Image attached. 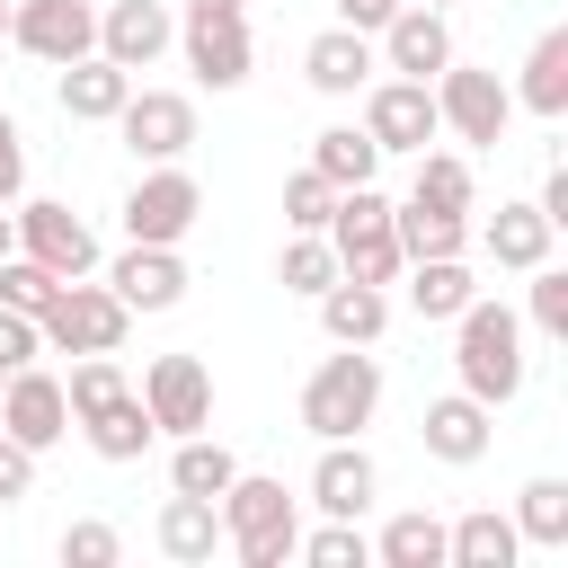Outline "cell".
I'll return each instance as SVG.
<instances>
[{
    "label": "cell",
    "mask_w": 568,
    "mask_h": 568,
    "mask_svg": "<svg viewBox=\"0 0 568 568\" xmlns=\"http://www.w3.org/2000/svg\"><path fill=\"white\" fill-rule=\"evenodd\" d=\"M453 373H462V390L470 399H488V408H506L515 390H524V320L506 311V302H462L453 311Z\"/></svg>",
    "instance_id": "1"
},
{
    "label": "cell",
    "mask_w": 568,
    "mask_h": 568,
    "mask_svg": "<svg viewBox=\"0 0 568 568\" xmlns=\"http://www.w3.org/2000/svg\"><path fill=\"white\" fill-rule=\"evenodd\" d=\"M373 408H382V364H373L364 346H337V355H320V364H311V382H302V426H311L320 444L364 435V426H373Z\"/></svg>",
    "instance_id": "2"
},
{
    "label": "cell",
    "mask_w": 568,
    "mask_h": 568,
    "mask_svg": "<svg viewBox=\"0 0 568 568\" xmlns=\"http://www.w3.org/2000/svg\"><path fill=\"white\" fill-rule=\"evenodd\" d=\"M222 541L248 559V568H284L293 559V541H302V515H293V497H284V479H257V470H240L222 497Z\"/></svg>",
    "instance_id": "3"
},
{
    "label": "cell",
    "mask_w": 568,
    "mask_h": 568,
    "mask_svg": "<svg viewBox=\"0 0 568 568\" xmlns=\"http://www.w3.org/2000/svg\"><path fill=\"white\" fill-rule=\"evenodd\" d=\"M328 248H337V275H364V284H399V231H390V195L364 178V186H337V213H328Z\"/></svg>",
    "instance_id": "4"
},
{
    "label": "cell",
    "mask_w": 568,
    "mask_h": 568,
    "mask_svg": "<svg viewBox=\"0 0 568 568\" xmlns=\"http://www.w3.org/2000/svg\"><path fill=\"white\" fill-rule=\"evenodd\" d=\"M124 328H133V311H124L106 284H89V275H71V284L36 311L44 355H115V346H124Z\"/></svg>",
    "instance_id": "5"
},
{
    "label": "cell",
    "mask_w": 568,
    "mask_h": 568,
    "mask_svg": "<svg viewBox=\"0 0 568 568\" xmlns=\"http://www.w3.org/2000/svg\"><path fill=\"white\" fill-rule=\"evenodd\" d=\"M435 115H444V133L453 142H470V151H488V142H506V124H515V89L497 80V71H479V62H444L435 80Z\"/></svg>",
    "instance_id": "6"
},
{
    "label": "cell",
    "mask_w": 568,
    "mask_h": 568,
    "mask_svg": "<svg viewBox=\"0 0 568 568\" xmlns=\"http://www.w3.org/2000/svg\"><path fill=\"white\" fill-rule=\"evenodd\" d=\"M124 213V240H151V248H178L186 231H195V213H204V186L178 169V160H151L142 178H133V195L115 204Z\"/></svg>",
    "instance_id": "7"
},
{
    "label": "cell",
    "mask_w": 568,
    "mask_h": 568,
    "mask_svg": "<svg viewBox=\"0 0 568 568\" xmlns=\"http://www.w3.org/2000/svg\"><path fill=\"white\" fill-rule=\"evenodd\" d=\"M9 44L62 71V62L98 53V0H9Z\"/></svg>",
    "instance_id": "8"
},
{
    "label": "cell",
    "mask_w": 568,
    "mask_h": 568,
    "mask_svg": "<svg viewBox=\"0 0 568 568\" xmlns=\"http://www.w3.org/2000/svg\"><path fill=\"white\" fill-rule=\"evenodd\" d=\"M142 408L160 435H204L213 426V373L204 355H151L142 364Z\"/></svg>",
    "instance_id": "9"
},
{
    "label": "cell",
    "mask_w": 568,
    "mask_h": 568,
    "mask_svg": "<svg viewBox=\"0 0 568 568\" xmlns=\"http://www.w3.org/2000/svg\"><path fill=\"white\" fill-rule=\"evenodd\" d=\"M364 133L382 142V160L390 151H426L435 133H444V115H435V89L426 80H364Z\"/></svg>",
    "instance_id": "10"
},
{
    "label": "cell",
    "mask_w": 568,
    "mask_h": 568,
    "mask_svg": "<svg viewBox=\"0 0 568 568\" xmlns=\"http://www.w3.org/2000/svg\"><path fill=\"white\" fill-rule=\"evenodd\" d=\"M9 222H18V248H27L36 266H53V275H98V231H89L71 204L36 195V204H9Z\"/></svg>",
    "instance_id": "11"
},
{
    "label": "cell",
    "mask_w": 568,
    "mask_h": 568,
    "mask_svg": "<svg viewBox=\"0 0 568 568\" xmlns=\"http://www.w3.org/2000/svg\"><path fill=\"white\" fill-rule=\"evenodd\" d=\"M0 435H18L27 453H53V444L71 435V399H62V373H44V364H18V373L0 382Z\"/></svg>",
    "instance_id": "12"
},
{
    "label": "cell",
    "mask_w": 568,
    "mask_h": 568,
    "mask_svg": "<svg viewBox=\"0 0 568 568\" xmlns=\"http://www.w3.org/2000/svg\"><path fill=\"white\" fill-rule=\"evenodd\" d=\"M115 133H124L133 160H186V151H195V98H178V89H133V98L115 106Z\"/></svg>",
    "instance_id": "13"
},
{
    "label": "cell",
    "mask_w": 568,
    "mask_h": 568,
    "mask_svg": "<svg viewBox=\"0 0 568 568\" xmlns=\"http://www.w3.org/2000/svg\"><path fill=\"white\" fill-rule=\"evenodd\" d=\"M178 44V9L169 0H98V53L124 71H151Z\"/></svg>",
    "instance_id": "14"
},
{
    "label": "cell",
    "mask_w": 568,
    "mask_h": 568,
    "mask_svg": "<svg viewBox=\"0 0 568 568\" xmlns=\"http://www.w3.org/2000/svg\"><path fill=\"white\" fill-rule=\"evenodd\" d=\"M373 36H382V71H399V80H435V71L453 62V27H444V9H426V0H399Z\"/></svg>",
    "instance_id": "15"
},
{
    "label": "cell",
    "mask_w": 568,
    "mask_h": 568,
    "mask_svg": "<svg viewBox=\"0 0 568 568\" xmlns=\"http://www.w3.org/2000/svg\"><path fill=\"white\" fill-rule=\"evenodd\" d=\"M186 284H195L186 257H178V248H151V240H124V257L106 266V293H115L133 320H142V311H178Z\"/></svg>",
    "instance_id": "16"
},
{
    "label": "cell",
    "mask_w": 568,
    "mask_h": 568,
    "mask_svg": "<svg viewBox=\"0 0 568 568\" xmlns=\"http://www.w3.org/2000/svg\"><path fill=\"white\" fill-rule=\"evenodd\" d=\"M382 497V470H373V453L355 444V435H337V444H320V462H311V506L320 515H346V524H364V506Z\"/></svg>",
    "instance_id": "17"
},
{
    "label": "cell",
    "mask_w": 568,
    "mask_h": 568,
    "mask_svg": "<svg viewBox=\"0 0 568 568\" xmlns=\"http://www.w3.org/2000/svg\"><path fill=\"white\" fill-rule=\"evenodd\" d=\"M178 44H186V71L204 89H240L257 44H248V18H178Z\"/></svg>",
    "instance_id": "18"
},
{
    "label": "cell",
    "mask_w": 568,
    "mask_h": 568,
    "mask_svg": "<svg viewBox=\"0 0 568 568\" xmlns=\"http://www.w3.org/2000/svg\"><path fill=\"white\" fill-rule=\"evenodd\" d=\"M488 417H497L488 399H470V390H444V399H426V417H417V435H426V453H435V462H453V470H470V462L488 453V435H497Z\"/></svg>",
    "instance_id": "19"
},
{
    "label": "cell",
    "mask_w": 568,
    "mask_h": 568,
    "mask_svg": "<svg viewBox=\"0 0 568 568\" xmlns=\"http://www.w3.org/2000/svg\"><path fill=\"white\" fill-rule=\"evenodd\" d=\"M373 71H382V53H373V36H364V27H328V36H311V44H302V80H311L320 98H355Z\"/></svg>",
    "instance_id": "20"
},
{
    "label": "cell",
    "mask_w": 568,
    "mask_h": 568,
    "mask_svg": "<svg viewBox=\"0 0 568 568\" xmlns=\"http://www.w3.org/2000/svg\"><path fill=\"white\" fill-rule=\"evenodd\" d=\"M62 115L71 124H115V106L133 98V71L124 62H106V53H80V62H62Z\"/></svg>",
    "instance_id": "21"
},
{
    "label": "cell",
    "mask_w": 568,
    "mask_h": 568,
    "mask_svg": "<svg viewBox=\"0 0 568 568\" xmlns=\"http://www.w3.org/2000/svg\"><path fill=\"white\" fill-rule=\"evenodd\" d=\"M320 302V328H328V346H373L382 328H390V293L382 284H364V275H337L328 293H311Z\"/></svg>",
    "instance_id": "22"
},
{
    "label": "cell",
    "mask_w": 568,
    "mask_h": 568,
    "mask_svg": "<svg viewBox=\"0 0 568 568\" xmlns=\"http://www.w3.org/2000/svg\"><path fill=\"white\" fill-rule=\"evenodd\" d=\"M151 541H160L178 568H204V559L222 550V506H213V497H186V488H169V506H160Z\"/></svg>",
    "instance_id": "23"
},
{
    "label": "cell",
    "mask_w": 568,
    "mask_h": 568,
    "mask_svg": "<svg viewBox=\"0 0 568 568\" xmlns=\"http://www.w3.org/2000/svg\"><path fill=\"white\" fill-rule=\"evenodd\" d=\"M524 559V532H515V515H497V506H470L462 524H444V568H515Z\"/></svg>",
    "instance_id": "24"
},
{
    "label": "cell",
    "mask_w": 568,
    "mask_h": 568,
    "mask_svg": "<svg viewBox=\"0 0 568 568\" xmlns=\"http://www.w3.org/2000/svg\"><path fill=\"white\" fill-rule=\"evenodd\" d=\"M550 240H559V222H550L541 204H497V213H488V231H479V248H488L506 275L541 266V257H550Z\"/></svg>",
    "instance_id": "25"
},
{
    "label": "cell",
    "mask_w": 568,
    "mask_h": 568,
    "mask_svg": "<svg viewBox=\"0 0 568 568\" xmlns=\"http://www.w3.org/2000/svg\"><path fill=\"white\" fill-rule=\"evenodd\" d=\"M80 435H89V453H98V462H142L160 426H151L142 390H115L106 408H89V417H80Z\"/></svg>",
    "instance_id": "26"
},
{
    "label": "cell",
    "mask_w": 568,
    "mask_h": 568,
    "mask_svg": "<svg viewBox=\"0 0 568 568\" xmlns=\"http://www.w3.org/2000/svg\"><path fill=\"white\" fill-rule=\"evenodd\" d=\"M515 106H532V115H568V27H550V36H532V53H524V80H515Z\"/></svg>",
    "instance_id": "27"
},
{
    "label": "cell",
    "mask_w": 568,
    "mask_h": 568,
    "mask_svg": "<svg viewBox=\"0 0 568 568\" xmlns=\"http://www.w3.org/2000/svg\"><path fill=\"white\" fill-rule=\"evenodd\" d=\"M390 231H399V257H462L470 248V213H444V204H390Z\"/></svg>",
    "instance_id": "28"
},
{
    "label": "cell",
    "mask_w": 568,
    "mask_h": 568,
    "mask_svg": "<svg viewBox=\"0 0 568 568\" xmlns=\"http://www.w3.org/2000/svg\"><path fill=\"white\" fill-rule=\"evenodd\" d=\"M399 275H408V311H417V320H453V311L479 293L462 257H408Z\"/></svg>",
    "instance_id": "29"
},
{
    "label": "cell",
    "mask_w": 568,
    "mask_h": 568,
    "mask_svg": "<svg viewBox=\"0 0 568 568\" xmlns=\"http://www.w3.org/2000/svg\"><path fill=\"white\" fill-rule=\"evenodd\" d=\"M311 169H320L328 186H364V178L382 169V142H373L364 124H328V133H311Z\"/></svg>",
    "instance_id": "30"
},
{
    "label": "cell",
    "mask_w": 568,
    "mask_h": 568,
    "mask_svg": "<svg viewBox=\"0 0 568 568\" xmlns=\"http://www.w3.org/2000/svg\"><path fill=\"white\" fill-rule=\"evenodd\" d=\"M417 204H444V213H470L479 204V169H470V151H417V186H408Z\"/></svg>",
    "instance_id": "31"
},
{
    "label": "cell",
    "mask_w": 568,
    "mask_h": 568,
    "mask_svg": "<svg viewBox=\"0 0 568 568\" xmlns=\"http://www.w3.org/2000/svg\"><path fill=\"white\" fill-rule=\"evenodd\" d=\"M373 559H382V568H444V515H426V506L390 515L382 541H373Z\"/></svg>",
    "instance_id": "32"
},
{
    "label": "cell",
    "mask_w": 568,
    "mask_h": 568,
    "mask_svg": "<svg viewBox=\"0 0 568 568\" xmlns=\"http://www.w3.org/2000/svg\"><path fill=\"white\" fill-rule=\"evenodd\" d=\"M231 479H240L231 444H213V435H178V453H169V488H186V497H222Z\"/></svg>",
    "instance_id": "33"
},
{
    "label": "cell",
    "mask_w": 568,
    "mask_h": 568,
    "mask_svg": "<svg viewBox=\"0 0 568 568\" xmlns=\"http://www.w3.org/2000/svg\"><path fill=\"white\" fill-rule=\"evenodd\" d=\"M515 532L532 550H568V479H524L515 488Z\"/></svg>",
    "instance_id": "34"
},
{
    "label": "cell",
    "mask_w": 568,
    "mask_h": 568,
    "mask_svg": "<svg viewBox=\"0 0 568 568\" xmlns=\"http://www.w3.org/2000/svg\"><path fill=\"white\" fill-rule=\"evenodd\" d=\"M275 284H284V293H328V284H337V248H328V231H293V240L275 248Z\"/></svg>",
    "instance_id": "35"
},
{
    "label": "cell",
    "mask_w": 568,
    "mask_h": 568,
    "mask_svg": "<svg viewBox=\"0 0 568 568\" xmlns=\"http://www.w3.org/2000/svg\"><path fill=\"white\" fill-rule=\"evenodd\" d=\"M115 390H133L115 355H71V373H62V399H71V426H80L89 408H106Z\"/></svg>",
    "instance_id": "36"
},
{
    "label": "cell",
    "mask_w": 568,
    "mask_h": 568,
    "mask_svg": "<svg viewBox=\"0 0 568 568\" xmlns=\"http://www.w3.org/2000/svg\"><path fill=\"white\" fill-rule=\"evenodd\" d=\"M62 284H71V275H53V266H36L27 248H9V257H0V302H9V311H27V320H36V311H44V302H53Z\"/></svg>",
    "instance_id": "37"
},
{
    "label": "cell",
    "mask_w": 568,
    "mask_h": 568,
    "mask_svg": "<svg viewBox=\"0 0 568 568\" xmlns=\"http://www.w3.org/2000/svg\"><path fill=\"white\" fill-rule=\"evenodd\" d=\"M293 559H311V568H364V559H373V541H364L346 515H328L320 532H302V541H293Z\"/></svg>",
    "instance_id": "38"
},
{
    "label": "cell",
    "mask_w": 568,
    "mask_h": 568,
    "mask_svg": "<svg viewBox=\"0 0 568 568\" xmlns=\"http://www.w3.org/2000/svg\"><path fill=\"white\" fill-rule=\"evenodd\" d=\"M524 275H532V302H524V320H532V328L559 346V337H568V266H550V257H541V266H524Z\"/></svg>",
    "instance_id": "39"
},
{
    "label": "cell",
    "mask_w": 568,
    "mask_h": 568,
    "mask_svg": "<svg viewBox=\"0 0 568 568\" xmlns=\"http://www.w3.org/2000/svg\"><path fill=\"white\" fill-rule=\"evenodd\" d=\"M328 213H337V186H328L320 169H293V178H284V222H293V231H328Z\"/></svg>",
    "instance_id": "40"
},
{
    "label": "cell",
    "mask_w": 568,
    "mask_h": 568,
    "mask_svg": "<svg viewBox=\"0 0 568 568\" xmlns=\"http://www.w3.org/2000/svg\"><path fill=\"white\" fill-rule=\"evenodd\" d=\"M115 524H98V515H80V524H62V568H115Z\"/></svg>",
    "instance_id": "41"
},
{
    "label": "cell",
    "mask_w": 568,
    "mask_h": 568,
    "mask_svg": "<svg viewBox=\"0 0 568 568\" xmlns=\"http://www.w3.org/2000/svg\"><path fill=\"white\" fill-rule=\"evenodd\" d=\"M36 355H44V337H36V320H27V311H9V302H0V364H9V373H18V364H36Z\"/></svg>",
    "instance_id": "42"
},
{
    "label": "cell",
    "mask_w": 568,
    "mask_h": 568,
    "mask_svg": "<svg viewBox=\"0 0 568 568\" xmlns=\"http://www.w3.org/2000/svg\"><path fill=\"white\" fill-rule=\"evenodd\" d=\"M27 488H36V453L18 435H0V506H27Z\"/></svg>",
    "instance_id": "43"
},
{
    "label": "cell",
    "mask_w": 568,
    "mask_h": 568,
    "mask_svg": "<svg viewBox=\"0 0 568 568\" xmlns=\"http://www.w3.org/2000/svg\"><path fill=\"white\" fill-rule=\"evenodd\" d=\"M18 186H27V133L0 115V204H18Z\"/></svg>",
    "instance_id": "44"
},
{
    "label": "cell",
    "mask_w": 568,
    "mask_h": 568,
    "mask_svg": "<svg viewBox=\"0 0 568 568\" xmlns=\"http://www.w3.org/2000/svg\"><path fill=\"white\" fill-rule=\"evenodd\" d=\"M390 9H399V0H337V27H364V36H373Z\"/></svg>",
    "instance_id": "45"
},
{
    "label": "cell",
    "mask_w": 568,
    "mask_h": 568,
    "mask_svg": "<svg viewBox=\"0 0 568 568\" xmlns=\"http://www.w3.org/2000/svg\"><path fill=\"white\" fill-rule=\"evenodd\" d=\"M532 204H541V213H550V222H568V160H559V169H550V178H541V195H532Z\"/></svg>",
    "instance_id": "46"
},
{
    "label": "cell",
    "mask_w": 568,
    "mask_h": 568,
    "mask_svg": "<svg viewBox=\"0 0 568 568\" xmlns=\"http://www.w3.org/2000/svg\"><path fill=\"white\" fill-rule=\"evenodd\" d=\"M186 18H240V0H178Z\"/></svg>",
    "instance_id": "47"
},
{
    "label": "cell",
    "mask_w": 568,
    "mask_h": 568,
    "mask_svg": "<svg viewBox=\"0 0 568 568\" xmlns=\"http://www.w3.org/2000/svg\"><path fill=\"white\" fill-rule=\"evenodd\" d=\"M9 248H18V222H9V204H0V257H9Z\"/></svg>",
    "instance_id": "48"
},
{
    "label": "cell",
    "mask_w": 568,
    "mask_h": 568,
    "mask_svg": "<svg viewBox=\"0 0 568 568\" xmlns=\"http://www.w3.org/2000/svg\"><path fill=\"white\" fill-rule=\"evenodd\" d=\"M0 44H9V0H0Z\"/></svg>",
    "instance_id": "49"
},
{
    "label": "cell",
    "mask_w": 568,
    "mask_h": 568,
    "mask_svg": "<svg viewBox=\"0 0 568 568\" xmlns=\"http://www.w3.org/2000/svg\"><path fill=\"white\" fill-rule=\"evenodd\" d=\"M426 9H453V0H426Z\"/></svg>",
    "instance_id": "50"
},
{
    "label": "cell",
    "mask_w": 568,
    "mask_h": 568,
    "mask_svg": "<svg viewBox=\"0 0 568 568\" xmlns=\"http://www.w3.org/2000/svg\"><path fill=\"white\" fill-rule=\"evenodd\" d=\"M0 382H9V364H0Z\"/></svg>",
    "instance_id": "51"
}]
</instances>
